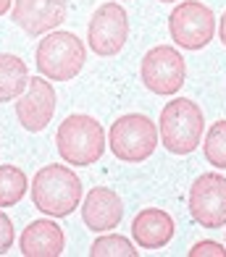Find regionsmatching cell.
I'll use <instances>...</instances> for the list:
<instances>
[{
	"label": "cell",
	"instance_id": "cell-3",
	"mask_svg": "<svg viewBox=\"0 0 226 257\" xmlns=\"http://www.w3.org/2000/svg\"><path fill=\"white\" fill-rule=\"evenodd\" d=\"M87 61V48L77 34L71 32H47L40 40L34 63L37 71L50 81H71Z\"/></svg>",
	"mask_w": 226,
	"mask_h": 257
},
{
	"label": "cell",
	"instance_id": "cell-17",
	"mask_svg": "<svg viewBox=\"0 0 226 257\" xmlns=\"http://www.w3.org/2000/svg\"><path fill=\"white\" fill-rule=\"evenodd\" d=\"M139 249L121 233H111V236H100L92 241L90 257H137Z\"/></svg>",
	"mask_w": 226,
	"mask_h": 257
},
{
	"label": "cell",
	"instance_id": "cell-1",
	"mask_svg": "<svg viewBox=\"0 0 226 257\" xmlns=\"http://www.w3.org/2000/svg\"><path fill=\"white\" fill-rule=\"evenodd\" d=\"M32 202L45 215L66 218L82 202V181L66 166H45L32 179Z\"/></svg>",
	"mask_w": 226,
	"mask_h": 257
},
{
	"label": "cell",
	"instance_id": "cell-20",
	"mask_svg": "<svg viewBox=\"0 0 226 257\" xmlns=\"http://www.w3.org/2000/svg\"><path fill=\"white\" fill-rule=\"evenodd\" d=\"M11 247H14V223H11V218L0 210V254H6Z\"/></svg>",
	"mask_w": 226,
	"mask_h": 257
},
{
	"label": "cell",
	"instance_id": "cell-5",
	"mask_svg": "<svg viewBox=\"0 0 226 257\" xmlns=\"http://www.w3.org/2000/svg\"><path fill=\"white\" fill-rule=\"evenodd\" d=\"M111 153L124 163H142L147 160L158 147V128L147 115L126 113L118 121H113L108 132Z\"/></svg>",
	"mask_w": 226,
	"mask_h": 257
},
{
	"label": "cell",
	"instance_id": "cell-11",
	"mask_svg": "<svg viewBox=\"0 0 226 257\" xmlns=\"http://www.w3.org/2000/svg\"><path fill=\"white\" fill-rule=\"evenodd\" d=\"M66 14L68 0H14L11 19L29 37H40V34H47L55 27H61L66 21Z\"/></svg>",
	"mask_w": 226,
	"mask_h": 257
},
{
	"label": "cell",
	"instance_id": "cell-16",
	"mask_svg": "<svg viewBox=\"0 0 226 257\" xmlns=\"http://www.w3.org/2000/svg\"><path fill=\"white\" fill-rule=\"evenodd\" d=\"M29 179L16 166H0V207H14L27 194Z\"/></svg>",
	"mask_w": 226,
	"mask_h": 257
},
{
	"label": "cell",
	"instance_id": "cell-8",
	"mask_svg": "<svg viewBox=\"0 0 226 257\" xmlns=\"http://www.w3.org/2000/svg\"><path fill=\"white\" fill-rule=\"evenodd\" d=\"M189 215L203 228L226 226V179L218 173L197 176L189 189Z\"/></svg>",
	"mask_w": 226,
	"mask_h": 257
},
{
	"label": "cell",
	"instance_id": "cell-6",
	"mask_svg": "<svg viewBox=\"0 0 226 257\" xmlns=\"http://www.w3.org/2000/svg\"><path fill=\"white\" fill-rule=\"evenodd\" d=\"M139 76L153 95H163L171 97L182 89L184 79H187V66L182 53L174 45H158L145 53L139 66Z\"/></svg>",
	"mask_w": 226,
	"mask_h": 257
},
{
	"label": "cell",
	"instance_id": "cell-4",
	"mask_svg": "<svg viewBox=\"0 0 226 257\" xmlns=\"http://www.w3.org/2000/svg\"><path fill=\"white\" fill-rule=\"evenodd\" d=\"M55 145L68 166H92L105 150V132L92 115L74 113L66 115L63 123L58 126Z\"/></svg>",
	"mask_w": 226,
	"mask_h": 257
},
{
	"label": "cell",
	"instance_id": "cell-19",
	"mask_svg": "<svg viewBox=\"0 0 226 257\" xmlns=\"http://www.w3.org/2000/svg\"><path fill=\"white\" fill-rule=\"evenodd\" d=\"M189 257H226V247H221L218 241H197L192 249H189Z\"/></svg>",
	"mask_w": 226,
	"mask_h": 257
},
{
	"label": "cell",
	"instance_id": "cell-12",
	"mask_svg": "<svg viewBox=\"0 0 226 257\" xmlns=\"http://www.w3.org/2000/svg\"><path fill=\"white\" fill-rule=\"evenodd\" d=\"M124 218V202L108 186H92L90 194L82 202V220L90 231H111L121 223Z\"/></svg>",
	"mask_w": 226,
	"mask_h": 257
},
{
	"label": "cell",
	"instance_id": "cell-18",
	"mask_svg": "<svg viewBox=\"0 0 226 257\" xmlns=\"http://www.w3.org/2000/svg\"><path fill=\"white\" fill-rule=\"evenodd\" d=\"M203 153L210 166L226 168V118L210 126V132L205 134V142H203Z\"/></svg>",
	"mask_w": 226,
	"mask_h": 257
},
{
	"label": "cell",
	"instance_id": "cell-7",
	"mask_svg": "<svg viewBox=\"0 0 226 257\" xmlns=\"http://www.w3.org/2000/svg\"><path fill=\"white\" fill-rule=\"evenodd\" d=\"M171 40L184 50H203L216 37V16L197 0H184L169 16Z\"/></svg>",
	"mask_w": 226,
	"mask_h": 257
},
{
	"label": "cell",
	"instance_id": "cell-22",
	"mask_svg": "<svg viewBox=\"0 0 226 257\" xmlns=\"http://www.w3.org/2000/svg\"><path fill=\"white\" fill-rule=\"evenodd\" d=\"M11 3H14V0H0V16H6V14H8Z\"/></svg>",
	"mask_w": 226,
	"mask_h": 257
},
{
	"label": "cell",
	"instance_id": "cell-13",
	"mask_svg": "<svg viewBox=\"0 0 226 257\" xmlns=\"http://www.w3.org/2000/svg\"><path fill=\"white\" fill-rule=\"evenodd\" d=\"M174 218L158 207H145L139 210L132 220V236L137 247L142 249H163L174 239Z\"/></svg>",
	"mask_w": 226,
	"mask_h": 257
},
{
	"label": "cell",
	"instance_id": "cell-10",
	"mask_svg": "<svg viewBox=\"0 0 226 257\" xmlns=\"http://www.w3.org/2000/svg\"><path fill=\"white\" fill-rule=\"evenodd\" d=\"M55 113V89L45 76H29L24 95L16 97V118L27 132L37 134Z\"/></svg>",
	"mask_w": 226,
	"mask_h": 257
},
{
	"label": "cell",
	"instance_id": "cell-23",
	"mask_svg": "<svg viewBox=\"0 0 226 257\" xmlns=\"http://www.w3.org/2000/svg\"><path fill=\"white\" fill-rule=\"evenodd\" d=\"M161 3H176V0H161Z\"/></svg>",
	"mask_w": 226,
	"mask_h": 257
},
{
	"label": "cell",
	"instance_id": "cell-14",
	"mask_svg": "<svg viewBox=\"0 0 226 257\" xmlns=\"http://www.w3.org/2000/svg\"><path fill=\"white\" fill-rule=\"evenodd\" d=\"M63 247H66L63 228L53 223L50 218L32 220L19 239V249L24 257H58Z\"/></svg>",
	"mask_w": 226,
	"mask_h": 257
},
{
	"label": "cell",
	"instance_id": "cell-2",
	"mask_svg": "<svg viewBox=\"0 0 226 257\" xmlns=\"http://www.w3.org/2000/svg\"><path fill=\"white\" fill-rule=\"evenodd\" d=\"M158 134L163 147L171 155H189L195 153L205 132V118L200 105L189 97H176L163 105Z\"/></svg>",
	"mask_w": 226,
	"mask_h": 257
},
{
	"label": "cell",
	"instance_id": "cell-15",
	"mask_svg": "<svg viewBox=\"0 0 226 257\" xmlns=\"http://www.w3.org/2000/svg\"><path fill=\"white\" fill-rule=\"evenodd\" d=\"M29 84V68L19 55H0V102H11L24 95Z\"/></svg>",
	"mask_w": 226,
	"mask_h": 257
},
{
	"label": "cell",
	"instance_id": "cell-9",
	"mask_svg": "<svg viewBox=\"0 0 226 257\" xmlns=\"http://www.w3.org/2000/svg\"><path fill=\"white\" fill-rule=\"evenodd\" d=\"M129 16L118 3H103L90 19L87 42L95 55H116L126 45Z\"/></svg>",
	"mask_w": 226,
	"mask_h": 257
},
{
	"label": "cell",
	"instance_id": "cell-21",
	"mask_svg": "<svg viewBox=\"0 0 226 257\" xmlns=\"http://www.w3.org/2000/svg\"><path fill=\"white\" fill-rule=\"evenodd\" d=\"M218 40L226 45V11H223V16H221V21H218Z\"/></svg>",
	"mask_w": 226,
	"mask_h": 257
}]
</instances>
